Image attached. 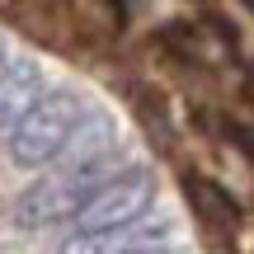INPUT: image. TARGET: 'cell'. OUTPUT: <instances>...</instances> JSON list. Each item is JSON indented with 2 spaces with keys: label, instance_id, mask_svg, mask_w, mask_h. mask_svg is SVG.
<instances>
[{
  "label": "cell",
  "instance_id": "obj_5",
  "mask_svg": "<svg viewBox=\"0 0 254 254\" xmlns=\"http://www.w3.org/2000/svg\"><path fill=\"white\" fill-rule=\"evenodd\" d=\"M14 52H19V47L9 43V38H0V85H5V75H9V66H14Z\"/></svg>",
  "mask_w": 254,
  "mask_h": 254
},
{
  "label": "cell",
  "instance_id": "obj_3",
  "mask_svg": "<svg viewBox=\"0 0 254 254\" xmlns=\"http://www.w3.org/2000/svg\"><path fill=\"white\" fill-rule=\"evenodd\" d=\"M151 193H155V174L146 170V165H132L118 184H109V189L75 217L71 236H118V231L136 226L141 217H151V212H146L151 207Z\"/></svg>",
  "mask_w": 254,
  "mask_h": 254
},
{
  "label": "cell",
  "instance_id": "obj_1",
  "mask_svg": "<svg viewBox=\"0 0 254 254\" xmlns=\"http://www.w3.org/2000/svg\"><path fill=\"white\" fill-rule=\"evenodd\" d=\"M132 165L136 160H132V151H127V141L113 146V151H104L99 160H90V165H57V174L33 179L14 198V226L19 231L75 226V217H80L109 184H118Z\"/></svg>",
  "mask_w": 254,
  "mask_h": 254
},
{
  "label": "cell",
  "instance_id": "obj_6",
  "mask_svg": "<svg viewBox=\"0 0 254 254\" xmlns=\"http://www.w3.org/2000/svg\"><path fill=\"white\" fill-rule=\"evenodd\" d=\"M141 254H170V250H141Z\"/></svg>",
  "mask_w": 254,
  "mask_h": 254
},
{
  "label": "cell",
  "instance_id": "obj_2",
  "mask_svg": "<svg viewBox=\"0 0 254 254\" xmlns=\"http://www.w3.org/2000/svg\"><path fill=\"white\" fill-rule=\"evenodd\" d=\"M90 109H94V104H90L85 90L57 80L52 90L33 104V113L14 127V136L5 141L9 165H19V170H47V165H62L66 151H71V141H75V132H80V123L90 118Z\"/></svg>",
  "mask_w": 254,
  "mask_h": 254
},
{
  "label": "cell",
  "instance_id": "obj_4",
  "mask_svg": "<svg viewBox=\"0 0 254 254\" xmlns=\"http://www.w3.org/2000/svg\"><path fill=\"white\" fill-rule=\"evenodd\" d=\"M52 85L57 80L47 75V62L38 52H24V47H19V52H14V66H9L5 85H0V141L14 136V127L33 113V104L43 99Z\"/></svg>",
  "mask_w": 254,
  "mask_h": 254
}]
</instances>
